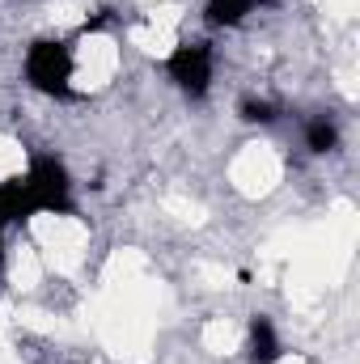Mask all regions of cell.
I'll return each instance as SVG.
<instances>
[{"instance_id": "3957f363", "label": "cell", "mask_w": 360, "mask_h": 364, "mask_svg": "<svg viewBox=\"0 0 360 364\" xmlns=\"http://www.w3.org/2000/svg\"><path fill=\"white\" fill-rule=\"evenodd\" d=\"M166 73H170V81L182 93L203 97L208 85H212V47L208 43H182V47H174L170 60H166Z\"/></svg>"}, {"instance_id": "277c9868", "label": "cell", "mask_w": 360, "mask_h": 364, "mask_svg": "<svg viewBox=\"0 0 360 364\" xmlns=\"http://www.w3.org/2000/svg\"><path fill=\"white\" fill-rule=\"evenodd\" d=\"M34 208H30V195H26V182L9 178L0 182V225H13V220H30Z\"/></svg>"}, {"instance_id": "7a4b0ae2", "label": "cell", "mask_w": 360, "mask_h": 364, "mask_svg": "<svg viewBox=\"0 0 360 364\" xmlns=\"http://www.w3.org/2000/svg\"><path fill=\"white\" fill-rule=\"evenodd\" d=\"M21 182H26V195H30L34 216L38 212H73V178H68L64 161L34 157L30 170L21 174Z\"/></svg>"}, {"instance_id": "6da1fadb", "label": "cell", "mask_w": 360, "mask_h": 364, "mask_svg": "<svg viewBox=\"0 0 360 364\" xmlns=\"http://www.w3.org/2000/svg\"><path fill=\"white\" fill-rule=\"evenodd\" d=\"M26 81L47 97H68L73 93V51L64 43L38 38L26 51Z\"/></svg>"}, {"instance_id": "8992f818", "label": "cell", "mask_w": 360, "mask_h": 364, "mask_svg": "<svg viewBox=\"0 0 360 364\" xmlns=\"http://www.w3.org/2000/svg\"><path fill=\"white\" fill-rule=\"evenodd\" d=\"M305 144H309V153H335L339 149V127L331 119H314L305 127Z\"/></svg>"}, {"instance_id": "52a82bcc", "label": "cell", "mask_w": 360, "mask_h": 364, "mask_svg": "<svg viewBox=\"0 0 360 364\" xmlns=\"http://www.w3.org/2000/svg\"><path fill=\"white\" fill-rule=\"evenodd\" d=\"M250 9H255V0H208V21L212 26H238Z\"/></svg>"}, {"instance_id": "9c48e42d", "label": "cell", "mask_w": 360, "mask_h": 364, "mask_svg": "<svg viewBox=\"0 0 360 364\" xmlns=\"http://www.w3.org/2000/svg\"><path fill=\"white\" fill-rule=\"evenodd\" d=\"M0 267H4V237H0Z\"/></svg>"}, {"instance_id": "ba28073f", "label": "cell", "mask_w": 360, "mask_h": 364, "mask_svg": "<svg viewBox=\"0 0 360 364\" xmlns=\"http://www.w3.org/2000/svg\"><path fill=\"white\" fill-rule=\"evenodd\" d=\"M242 119H246V123H271V119H275V106L250 97V102H242Z\"/></svg>"}, {"instance_id": "5b68a950", "label": "cell", "mask_w": 360, "mask_h": 364, "mask_svg": "<svg viewBox=\"0 0 360 364\" xmlns=\"http://www.w3.org/2000/svg\"><path fill=\"white\" fill-rule=\"evenodd\" d=\"M284 356L280 352V335L268 318H255L250 322V364H275Z\"/></svg>"}]
</instances>
